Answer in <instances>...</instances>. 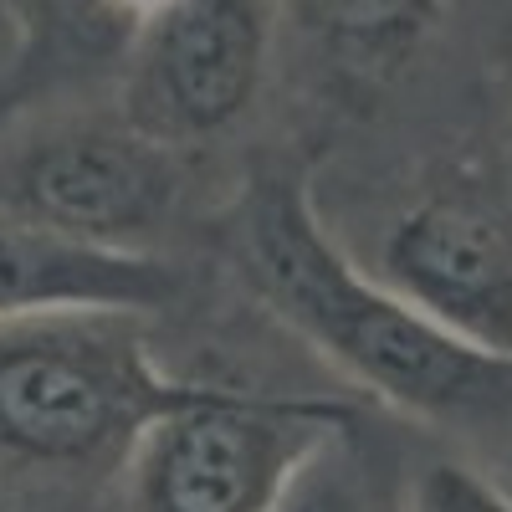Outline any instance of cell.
<instances>
[{
    "instance_id": "cell-3",
    "label": "cell",
    "mask_w": 512,
    "mask_h": 512,
    "mask_svg": "<svg viewBox=\"0 0 512 512\" xmlns=\"http://www.w3.org/2000/svg\"><path fill=\"white\" fill-rule=\"evenodd\" d=\"M200 159L149 139L113 93L62 103L0 149V210L113 256H169Z\"/></svg>"
},
{
    "instance_id": "cell-8",
    "label": "cell",
    "mask_w": 512,
    "mask_h": 512,
    "mask_svg": "<svg viewBox=\"0 0 512 512\" xmlns=\"http://www.w3.org/2000/svg\"><path fill=\"white\" fill-rule=\"evenodd\" d=\"M190 292L175 256H113L0 210V318L113 308L159 318Z\"/></svg>"
},
{
    "instance_id": "cell-5",
    "label": "cell",
    "mask_w": 512,
    "mask_h": 512,
    "mask_svg": "<svg viewBox=\"0 0 512 512\" xmlns=\"http://www.w3.org/2000/svg\"><path fill=\"white\" fill-rule=\"evenodd\" d=\"M113 103L149 139L200 164L251 139L282 103V6L185 0L139 31Z\"/></svg>"
},
{
    "instance_id": "cell-7",
    "label": "cell",
    "mask_w": 512,
    "mask_h": 512,
    "mask_svg": "<svg viewBox=\"0 0 512 512\" xmlns=\"http://www.w3.org/2000/svg\"><path fill=\"white\" fill-rule=\"evenodd\" d=\"M369 272L456 344L512 359V205L497 185H420L379 226Z\"/></svg>"
},
{
    "instance_id": "cell-1",
    "label": "cell",
    "mask_w": 512,
    "mask_h": 512,
    "mask_svg": "<svg viewBox=\"0 0 512 512\" xmlns=\"http://www.w3.org/2000/svg\"><path fill=\"white\" fill-rule=\"evenodd\" d=\"M216 226L241 287L354 390L441 431L512 425V359L456 344L354 262L323 221L303 154L256 149Z\"/></svg>"
},
{
    "instance_id": "cell-9",
    "label": "cell",
    "mask_w": 512,
    "mask_h": 512,
    "mask_svg": "<svg viewBox=\"0 0 512 512\" xmlns=\"http://www.w3.org/2000/svg\"><path fill=\"white\" fill-rule=\"evenodd\" d=\"M400 502L405 482L395 477V456L369 431V415H359L303 456L272 512H400Z\"/></svg>"
},
{
    "instance_id": "cell-4",
    "label": "cell",
    "mask_w": 512,
    "mask_h": 512,
    "mask_svg": "<svg viewBox=\"0 0 512 512\" xmlns=\"http://www.w3.org/2000/svg\"><path fill=\"white\" fill-rule=\"evenodd\" d=\"M369 415L349 395L251 390L210 379V390L159 415L118 472V512H272L303 456Z\"/></svg>"
},
{
    "instance_id": "cell-6",
    "label": "cell",
    "mask_w": 512,
    "mask_h": 512,
    "mask_svg": "<svg viewBox=\"0 0 512 512\" xmlns=\"http://www.w3.org/2000/svg\"><path fill=\"white\" fill-rule=\"evenodd\" d=\"M282 103L379 123L466 62L477 72L492 0H277Z\"/></svg>"
},
{
    "instance_id": "cell-11",
    "label": "cell",
    "mask_w": 512,
    "mask_h": 512,
    "mask_svg": "<svg viewBox=\"0 0 512 512\" xmlns=\"http://www.w3.org/2000/svg\"><path fill=\"white\" fill-rule=\"evenodd\" d=\"M400 512H512V492L487 466L466 461L456 451H441L415 466Z\"/></svg>"
},
{
    "instance_id": "cell-2",
    "label": "cell",
    "mask_w": 512,
    "mask_h": 512,
    "mask_svg": "<svg viewBox=\"0 0 512 512\" xmlns=\"http://www.w3.org/2000/svg\"><path fill=\"white\" fill-rule=\"evenodd\" d=\"M149 323L113 308L0 318V487L108 482L159 415L210 390L159 364Z\"/></svg>"
},
{
    "instance_id": "cell-10",
    "label": "cell",
    "mask_w": 512,
    "mask_h": 512,
    "mask_svg": "<svg viewBox=\"0 0 512 512\" xmlns=\"http://www.w3.org/2000/svg\"><path fill=\"white\" fill-rule=\"evenodd\" d=\"M477 108H482V144L492 159V185L512 205V0H492V21L477 62Z\"/></svg>"
}]
</instances>
